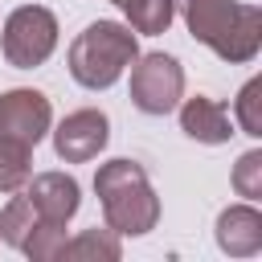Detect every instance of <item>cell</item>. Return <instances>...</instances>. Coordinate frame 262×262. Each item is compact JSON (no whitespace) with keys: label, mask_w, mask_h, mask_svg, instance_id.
<instances>
[{"label":"cell","mask_w":262,"mask_h":262,"mask_svg":"<svg viewBox=\"0 0 262 262\" xmlns=\"http://www.w3.org/2000/svg\"><path fill=\"white\" fill-rule=\"evenodd\" d=\"M106 139H111L106 115L94 111V106H86V111H74V115H66V119L57 123V131H53V151H57V160H66V164H86V160H94V156L106 147Z\"/></svg>","instance_id":"52a82bcc"},{"label":"cell","mask_w":262,"mask_h":262,"mask_svg":"<svg viewBox=\"0 0 262 262\" xmlns=\"http://www.w3.org/2000/svg\"><path fill=\"white\" fill-rule=\"evenodd\" d=\"M139 57V41L131 25L119 20H94L70 41V78L86 90H106L123 78V70Z\"/></svg>","instance_id":"277c9868"},{"label":"cell","mask_w":262,"mask_h":262,"mask_svg":"<svg viewBox=\"0 0 262 262\" xmlns=\"http://www.w3.org/2000/svg\"><path fill=\"white\" fill-rule=\"evenodd\" d=\"M94 192L102 205L106 225L119 237H139L151 233L160 221V196L147 180V172L135 160H111L94 172Z\"/></svg>","instance_id":"3957f363"},{"label":"cell","mask_w":262,"mask_h":262,"mask_svg":"<svg viewBox=\"0 0 262 262\" xmlns=\"http://www.w3.org/2000/svg\"><path fill=\"white\" fill-rule=\"evenodd\" d=\"M180 94H184V70L172 53H143L131 61V102L143 115L176 111Z\"/></svg>","instance_id":"8992f818"},{"label":"cell","mask_w":262,"mask_h":262,"mask_svg":"<svg viewBox=\"0 0 262 262\" xmlns=\"http://www.w3.org/2000/svg\"><path fill=\"white\" fill-rule=\"evenodd\" d=\"M180 131L196 143H229L233 123L221 102L196 94V98H184V106H180Z\"/></svg>","instance_id":"30bf717a"},{"label":"cell","mask_w":262,"mask_h":262,"mask_svg":"<svg viewBox=\"0 0 262 262\" xmlns=\"http://www.w3.org/2000/svg\"><path fill=\"white\" fill-rule=\"evenodd\" d=\"M123 254V246H119V233L106 225V229H82L74 242H66L61 246V258H70V262H115Z\"/></svg>","instance_id":"8fae6325"},{"label":"cell","mask_w":262,"mask_h":262,"mask_svg":"<svg viewBox=\"0 0 262 262\" xmlns=\"http://www.w3.org/2000/svg\"><path fill=\"white\" fill-rule=\"evenodd\" d=\"M115 8H123V16L131 20L135 33H147V37H160L168 33L172 25V0H111Z\"/></svg>","instance_id":"7c38bea8"},{"label":"cell","mask_w":262,"mask_h":262,"mask_svg":"<svg viewBox=\"0 0 262 262\" xmlns=\"http://www.w3.org/2000/svg\"><path fill=\"white\" fill-rule=\"evenodd\" d=\"M53 106L41 90H4L0 94V192H20L29 180V156L45 139Z\"/></svg>","instance_id":"7a4b0ae2"},{"label":"cell","mask_w":262,"mask_h":262,"mask_svg":"<svg viewBox=\"0 0 262 262\" xmlns=\"http://www.w3.org/2000/svg\"><path fill=\"white\" fill-rule=\"evenodd\" d=\"M57 45V16L41 4H20L4 20V57L16 70L41 66Z\"/></svg>","instance_id":"5b68a950"},{"label":"cell","mask_w":262,"mask_h":262,"mask_svg":"<svg viewBox=\"0 0 262 262\" xmlns=\"http://www.w3.org/2000/svg\"><path fill=\"white\" fill-rule=\"evenodd\" d=\"M25 196L33 201L37 217L49 221V225H66L78 205H82V192H78V180L66 176V172H41L33 180H25Z\"/></svg>","instance_id":"ba28073f"},{"label":"cell","mask_w":262,"mask_h":262,"mask_svg":"<svg viewBox=\"0 0 262 262\" xmlns=\"http://www.w3.org/2000/svg\"><path fill=\"white\" fill-rule=\"evenodd\" d=\"M37 221H41V217H37L33 201L20 192V196H12V201L0 209V237H4L8 246H16V250H20V246L29 242V233L37 229Z\"/></svg>","instance_id":"4fadbf2b"},{"label":"cell","mask_w":262,"mask_h":262,"mask_svg":"<svg viewBox=\"0 0 262 262\" xmlns=\"http://www.w3.org/2000/svg\"><path fill=\"white\" fill-rule=\"evenodd\" d=\"M172 12L221 61L242 66V61H254L258 49H262V12H258V4H237V0H172Z\"/></svg>","instance_id":"6da1fadb"},{"label":"cell","mask_w":262,"mask_h":262,"mask_svg":"<svg viewBox=\"0 0 262 262\" xmlns=\"http://www.w3.org/2000/svg\"><path fill=\"white\" fill-rule=\"evenodd\" d=\"M233 188H237V196H246V201H258V196H262V151H258V147L246 151V156L233 164Z\"/></svg>","instance_id":"2e32d148"},{"label":"cell","mask_w":262,"mask_h":262,"mask_svg":"<svg viewBox=\"0 0 262 262\" xmlns=\"http://www.w3.org/2000/svg\"><path fill=\"white\" fill-rule=\"evenodd\" d=\"M61 246H66V225H49V221H37V229L29 233V242L20 246L33 262H53L61 258Z\"/></svg>","instance_id":"5bb4252c"},{"label":"cell","mask_w":262,"mask_h":262,"mask_svg":"<svg viewBox=\"0 0 262 262\" xmlns=\"http://www.w3.org/2000/svg\"><path fill=\"white\" fill-rule=\"evenodd\" d=\"M217 246L229 258H250L262 250V213L254 205H229L217 217Z\"/></svg>","instance_id":"9c48e42d"},{"label":"cell","mask_w":262,"mask_h":262,"mask_svg":"<svg viewBox=\"0 0 262 262\" xmlns=\"http://www.w3.org/2000/svg\"><path fill=\"white\" fill-rule=\"evenodd\" d=\"M233 111H237L242 131L258 139V135H262V78H250V82L242 86V94H237Z\"/></svg>","instance_id":"9a60e30c"}]
</instances>
